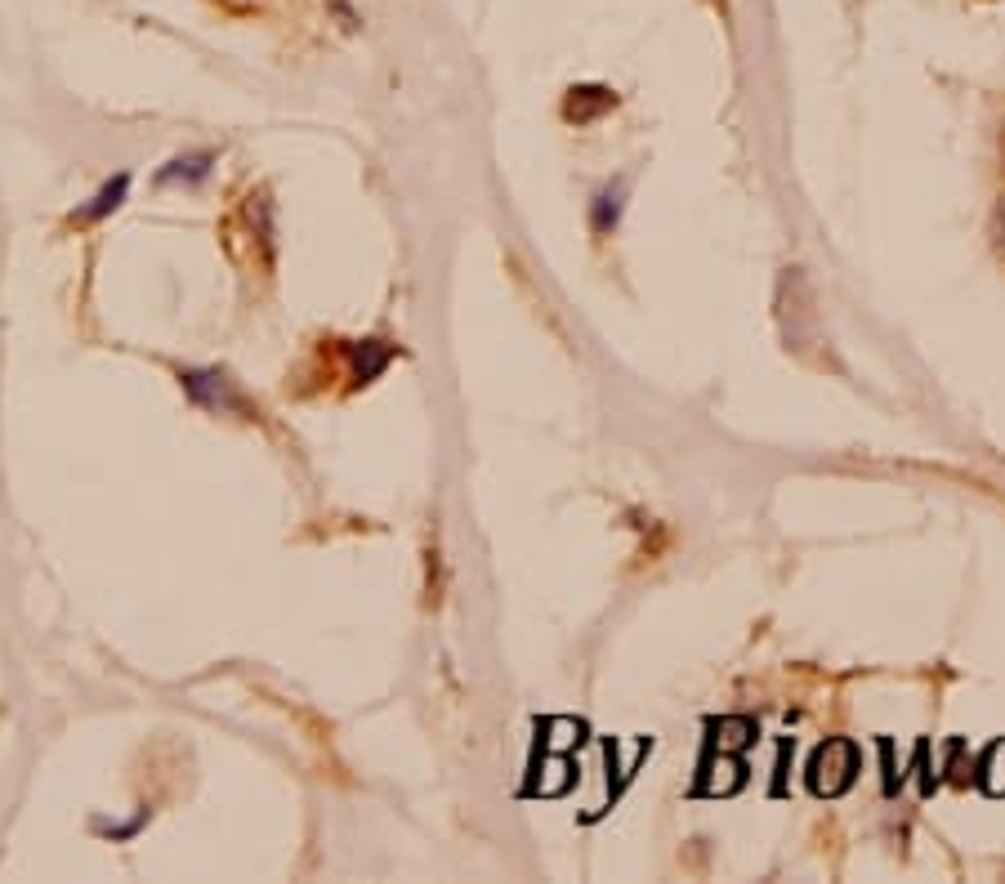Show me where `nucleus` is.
Listing matches in <instances>:
<instances>
[{"instance_id": "obj_5", "label": "nucleus", "mask_w": 1005, "mask_h": 884, "mask_svg": "<svg viewBox=\"0 0 1005 884\" xmlns=\"http://www.w3.org/2000/svg\"><path fill=\"white\" fill-rule=\"evenodd\" d=\"M880 759H885V795H889V800H894V795H898V777H894V746H889V737H880Z\"/></svg>"}, {"instance_id": "obj_1", "label": "nucleus", "mask_w": 1005, "mask_h": 884, "mask_svg": "<svg viewBox=\"0 0 1005 884\" xmlns=\"http://www.w3.org/2000/svg\"><path fill=\"white\" fill-rule=\"evenodd\" d=\"M840 746H845V737H827V742L813 751V759H809V791L813 795H845L849 786H854L858 768H849V764L836 768Z\"/></svg>"}, {"instance_id": "obj_6", "label": "nucleus", "mask_w": 1005, "mask_h": 884, "mask_svg": "<svg viewBox=\"0 0 1005 884\" xmlns=\"http://www.w3.org/2000/svg\"><path fill=\"white\" fill-rule=\"evenodd\" d=\"M916 768H921V795H934V777H930V746H916Z\"/></svg>"}, {"instance_id": "obj_3", "label": "nucleus", "mask_w": 1005, "mask_h": 884, "mask_svg": "<svg viewBox=\"0 0 1005 884\" xmlns=\"http://www.w3.org/2000/svg\"><path fill=\"white\" fill-rule=\"evenodd\" d=\"M621 192H626V184H612L599 192V206H595V228L599 233H612L621 219Z\"/></svg>"}, {"instance_id": "obj_4", "label": "nucleus", "mask_w": 1005, "mask_h": 884, "mask_svg": "<svg viewBox=\"0 0 1005 884\" xmlns=\"http://www.w3.org/2000/svg\"><path fill=\"white\" fill-rule=\"evenodd\" d=\"M126 184H130V179H126V175H121V179H117V184H108V188H103V192H99V201H94V206H90V210H85V215H94V219H99V215H108V210H112V206H117V201H121V197H126Z\"/></svg>"}, {"instance_id": "obj_7", "label": "nucleus", "mask_w": 1005, "mask_h": 884, "mask_svg": "<svg viewBox=\"0 0 1005 884\" xmlns=\"http://www.w3.org/2000/svg\"><path fill=\"white\" fill-rule=\"evenodd\" d=\"M791 737H782V755H778V777H773V795H787V751H791Z\"/></svg>"}, {"instance_id": "obj_2", "label": "nucleus", "mask_w": 1005, "mask_h": 884, "mask_svg": "<svg viewBox=\"0 0 1005 884\" xmlns=\"http://www.w3.org/2000/svg\"><path fill=\"white\" fill-rule=\"evenodd\" d=\"M612 103H617V94H612V90H603V85H581V90L568 94V121L586 126V121L603 117Z\"/></svg>"}]
</instances>
